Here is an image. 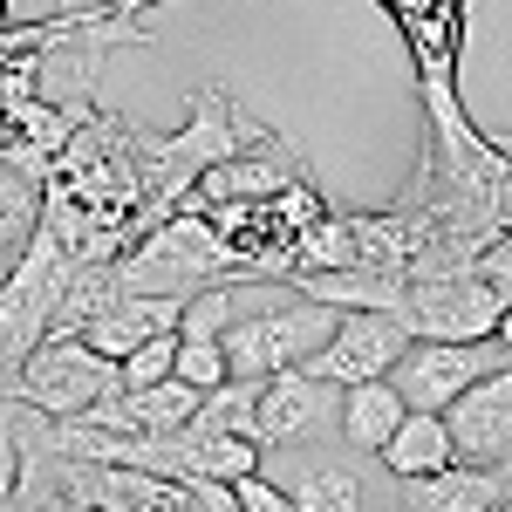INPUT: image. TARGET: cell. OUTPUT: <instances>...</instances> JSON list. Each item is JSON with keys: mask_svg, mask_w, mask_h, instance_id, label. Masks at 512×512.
<instances>
[{"mask_svg": "<svg viewBox=\"0 0 512 512\" xmlns=\"http://www.w3.org/2000/svg\"><path fill=\"white\" fill-rule=\"evenodd\" d=\"M117 267L130 294H198V287H253L260 280V260L192 205H178L164 226H151Z\"/></svg>", "mask_w": 512, "mask_h": 512, "instance_id": "obj_1", "label": "cell"}, {"mask_svg": "<svg viewBox=\"0 0 512 512\" xmlns=\"http://www.w3.org/2000/svg\"><path fill=\"white\" fill-rule=\"evenodd\" d=\"M335 321H342V308L294 294L287 280H253V294L239 301V321L226 328V362H233V376L301 369L335 335Z\"/></svg>", "mask_w": 512, "mask_h": 512, "instance_id": "obj_2", "label": "cell"}, {"mask_svg": "<svg viewBox=\"0 0 512 512\" xmlns=\"http://www.w3.org/2000/svg\"><path fill=\"white\" fill-rule=\"evenodd\" d=\"M260 472L294 499V512H369L383 485V458L355 451L349 437H315V444H280L260 458Z\"/></svg>", "mask_w": 512, "mask_h": 512, "instance_id": "obj_3", "label": "cell"}, {"mask_svg": "<svg viewBox=\"0 0 512 512\" xmlns=\"http://www.w3.org/2000/svg\"><path fill=\"white\" fill-rule=\"evenodd\" d=\"M110 390H123L110 355H96L82 335H48V342L21 362L7 403H21V410H35V417H82L89 403H103Z\"/></svg>", "mask_w": 512, "mask_h": 512, "instance_id": "obj_4", "label": "cell"}, {"mask_svg": "<svg viewBox=\"0 0 512 512\" xmlns=\"http://www.w3.org/2000/svg\"><path fill=\"white\" fill-rule=\"evenodd\" d=\"M499 287L485 274H444V280H410L403 294V328L417 342H492L499 328Z\"/></svg>", "mask_w": 512, "mask_h": 512, "instance_id": "obj_5", "label": "cell"}, {"mask_svg": "<svg viewBox=\"0 0 512 512\" xmlns=\"http://www.w3.org/2000/svg\"><path fill=\"white\" fill-rule=\"evenodd\" d=\"M253 437H260V451L342 437V383H328L315 369H280V376H267V383H260Z\"/></svg>", "mask_w": 512, "mask_h": 512, "instance_id": "obj_6", "label": "cell"}, {"mask_svg": "<svg viewBox=\"0 0 512 512\" xmlns=\"http://www.w3.org/2000/svg\"><path fill=\"white\" fill-rule=\"evenodd\" d=\"M499 362H512L499 342H410L403 362L390 369V383L403 390L410 410H437V417H444V410L472 390L478 376H492Z\"/></svg>", "mask_w": 512, "mask_h": 512, "instance_id": "obj_7", "label": "cell"}, {"mask_svg": "<svg viewBox=\"0 0 512 512\" xmlns=\"http://www.w3.org/2000/svg\"><path fill=\"white\" fill-rule=\"evenodd\" d=\"M417 335L403 328V315H376V308H355V315L335 321V335L321 342L301 369H315L328 383H376V376H390L403 349H410Z\"/></svg>", "mask_w": 512, "mask_h": 512, "instance_id": "obj_8", "label": "cell"}, {"mask_svg": "<svg viewBox=\"0 0 512 512\" xmlns=\"http://www.w3.org/2000/svg\"><path fill=\"white\" fill-rule=\"evenodd\" d=\"M444 431H451L458 465H506L512 472V362L478 376L472 390L444 410Z\"/></svg>", "mask_w": 512, "mask_h": 512, "instance_id": "obj_9", "label": "cell"}, {"mask_svg": "<svg viewBox=\"0 0 512 512\" xmlns=\"http://www.w3.org/2000/svg\"><path fill=\"white\" fill-rule=\"evenodd\" d=\"M62 485L76 499H89L96 512H198L185 478L137 472V465H82V458H62Z\"/></svg>", "mask_w": 512, "mask_h": 512, "instance_id": "obj_10", "label": "cell"}, {"mask_svg": "<svg viewBox=\"0 0 512 512\" xmlns=\"http://www.w3.org/2000/svg\"><path fill=\"white\" fill-rule=\"evenodd\" d=\"M185 301H192V294H117L103 315L82 321L76 335H82V342H89L96 355L123 362L130 349H144V342L171 335V328H178V315H185Z\"/></svg>", "mask_w": 512, "mask_h": 512, "instance_id": "obj_11", "label": "cell"}, {"mask_svg": "<svg viewBox=\"0 0 512 512\" xmlns=\"http://www.w3.org/2000/svg\"><path fill=\"white\" fill-rule=\"evenodd\" d=\"M410 512H512V472L506 465H444L431 478L403 485Z\"/></svg>", "mask_w": 512, "mask_h": 512, "instance_id": "obj_12", "label": "cell"}, {"mask_svg": "<svg viewBox=\"0 0 512 512\" xmlns=\"http://www.w3.org/2000/svg\"><path fill=\"white\" fill-rule=\"evenodd\" d=\"M376 458H383V472H390L396 485H410V478H431V472H444V465H458L451 431H444V417H437V410H410Z\"/></svg>", "mask_w": 512, "mask_h": 512, "instance_id": "obj_13", "label": "cell"}, {"mask_svg": "<svg viewBox=\"0 0 512 512\" xmlns=\"http://www.w3.org/2000/svg\"><path fill=\"white\" fill-rule=\"evenodd\" d=\"M403 417H410V403H403V390H396L390 376H376V383H342V437H349L355 451H383Z\"/></svg>", "mask_w": 512, "mask_h": 512, "instance_id": "obj_14", "label": "cell"}, {"mask_svg": "<svg viewBox=\"0 0 512 512\" xmlns=\"http://www.w3.org/2000/svg\"><path fill=\"white\" fill-rule=\"evenodd\" d=\"M35 233H41V178H28L21 164L0 158V280L21 267Z\"/></svg>", "mask_w": 512, "mask_h": 512, "instance_id": "obj_15", "label": "cell"}, {"mask_svg": "<svg viewBox=\"0 0 512 512\" xmlns=\"http://www.w3.org/2000/svg\"><path fill=\"white\" fill-rule=\"evenodd\" d=\"M342 267H362L355 260V233H349V212L321 205L315 219L294 233V274H342Z\"/></svg>", "mask_w": 512, "mask_h": 512, "instance_id": "obj_16", "label": "cell"}, {"mask_svg": "<svg viewBox=\"0 0 512 512\" xmlns=\"http://www.w3.org/2000/svg\"><path fill=\"white\" fill-rule=\"evenodd\" d=\"M349 233H355V260L362 267H390V274H410V253H417V239H410V219L383 205V212H349Z\"/></svg>", "mask_w": 512, "mask_h": 512, "instance_id": "obj_17", "label": "cell"}, {"mask_svg": "<svg viewBox=\"0 0 512 512\" xmlns=\"http://www.w3.org/2000/svg\"><path fill=\"white\" fill-rule=\"evenodd\" d=\"M260 383H267V376H233V383L205 390V403H198V417H192V431L253 437V417H260ZM253 444H260V437H253Z\"/></svg>", "mask_w": 512, "mask_h": 512, "instance_id": "obj_18", "label": "cell"}, {"mask_svg": "<svg viewBox=\"0 0 512 512\" xmlns=\"http://www.w3.org/2000/svg\"><path fill=\"white\" fill-rule=\"evenodd\" d=\"M233 321H239V287H198L178 315V342H226Z\"/></svg>", "mask_w": 512, "mask_h": 512, "instance_id": "obj_19", "label": "cell"}, {"mask_svg": "<svg viewBox=\"0 0 512 512\" xmlns=\"http://www.w3.org/2000/svg\"><path fill=\"white\" fill-rule=\"evenodd\" d=\"M164 376H178V328L158 335V342H144V349H130L117 362V383H123V390H151V383H164Z\"/></svg>", "mask_w": 512, "mask_h": 512, "instance_id": "obj_20", "label": "cell"}, {"mask_svg": "<svg viewBox=\"0 0 512 512\" xmlns=\"http://www.w3.org/2000/svg\"><path fill=\"white\" fill-rule=\"evenodd\" d=\"M178 376H185V383H198V390H219V383H233L226 342H178Z\"/></svg>", "mask_w": 512, "mask_h": 512, "instance_id": "obj_21", "label": "cell"}, {"mask_svg": "<svg viewBox=\"0 0 512 512\" xmlns=\"http://www.w3.org/2000/svg\"><path fill=\"white\" fill-rule=\"evenodd\" d=\"M233 485H239V506L246 512H294V499H287L267 472H246V478H233Z\"/></svg>", "mask_w": 512, "mask_h": 512, "instance_id": "obj_22", "label": "cell"}, {"mask_svg": "<svg viewBox=\"0 0 512 512\" xmlns=\"http://www.w3.org/2000/svg\"><path fill=\"white\" fill-rule=\"evenodd\" d=\"M185 485H192L198 512H246L239 506V485H226V478H185Z\"/></svg>", "mask_w": 512, "mask_h": 512, "instance_id": "obj_23", "label": "cell"}, {"mask_svg": "<svg viewBox=\"0 0 512 512\" xmlns=\"http://www.w3.org/2000/svg\"><path fill=\"white\" fill-rule=\"evenodd\" d=\"M492 342H499V349L512 355V301H506V308H499V328H492Z\"/></svg>", "mask_w": 512, "mask_h": 512, "instance_id": "obj_24", "label": "cell"}, {"mask_svg": "<svg viewBox=\"0 0 512 512\" xmlns=\"http://www.w3.org/2000/svg\"><path fill=\"white\" fill-rule=\"evenodd\" d=\"M0 28H14V7H7V0H0Z\"/></svg>", "mask_w": 512, "mask_h": 512, "instance_id": "obj_25", "label": "cell"}, {"mask_svg": "<svg viewBox=\"0 0 512 512\" xmlns=\"http://www.w3.org/2000/svg\"><path fill=\"white\" fill-rule=\"evenodd\" d=\"M390 512H410V506H403V492H396V506H390Z\"/></svg>", "mask_w": 512, "mask_h": 512, "instance_id": "obj_26", "label": "cell"}]
</instances>
